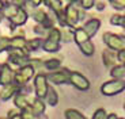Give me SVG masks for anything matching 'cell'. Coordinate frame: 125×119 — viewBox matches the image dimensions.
<instances>
[{
	"label": "cell",
	"mask_w": 125,
	"mask_h": 119,
	"mask_svg": "<svg viewBox=\"0 0 125 119\" xmlns=\"http://www.w3.org/2000/svg\"><path fill=\"white\" fill-rule=\"evenodd\" d=\"M125 91V78H113L101 87V92L105 96H114Z\"/></svg>",
	"instance_id": "cell-1"
},
{
	"label": "cell",
	"mask_w": 125,
	"mask_h": 119,
	"mask_svg": "<svg viewBox=\"0 0 125 119\" xmlns=\"http://www.w3.org/2000/svg\"><path fill=\"white\" fill-rule=\"evenodd\" d=\"M65 14V22H67V26L69 27H73L76 23L79 22V11L73 7V4H69L68 7L65 8L64 11Z\"/></svg>",
	"instance_id": "cell-10"
},
{
	"label": "cell",
	"mask_w": 125,
	"mask_h": 119,
	"mask_svg": "<svg viewBox=\"0 0 125 119\" xmlns=\"http://www.w3.org/2000/svg\"><path fill=\"white\" fill-rule=\"evenodd\" d=\"M18 92H19V85H16L15 83L3 85L1 91H0V102H7L10 99H12Z\"/></svg>",
	"instance_id": "cell-8"
},
{
	"label": "cell",
	"mask_w": 125,
	"mask_h": 119,
	"mask_svg": "<svg viewBox=\"0 0 125 119\" xmlns=\"http://www.w3.org/2000/svg\"><path fill=\"white\" fill-rule=\"evenodd\" d=\"M109 1H110V3H113V1H114V0H109Z\"/></svg>",
	"instance_id": "cell-39"
},
{
	"label": "cell",
	"mask_w": 125,
	"mask_h": 119,
	"mask_svg": "<svg viewBox=\"0 0 125 119\" xmlns=\"http://www.w3.org/2000/svg\"><path fill=\"white\" fill-rule=\"evenodd\" d=\"M4 8V3H3V1H1V0H0V11H1V9H3Z\"/></svg>",
	"instance_id": "cell-36"
},
{
	"label": "cell",
	"mask_w": 125,
	"mask_h": 119,
	"mask_svg": "<svg viewBox=\"0 0 125 119\" xmlns=\"http://www.w3.org/2000/svg\"><path fill=\"white\" fill-rule=\"evenodd\" d=\"M25 3H26V0H12V4L16 7H19V8L22 6H25Z\"/></svg>",
	"instance_id": "cell-32"
},
{
	"label": "cell",
	"mask_w": 125,
	"mask_h": 119,
	"mask_svg": "<svg viewBox=\"0 0 125 119\" xmlns=\"http://www.w3.org/2000/svg\"><path fill=\"white\" fill-rule=\"evenodd\" d=\"M14 69L8 64H1L0 66V85H7L14 83Z\"/></svg>",
	"instance_id": "cell-7"
},
{
	"label": "cell",
	"mask_w": 125,
	"mask_h": 119,
	"mask_svg": "<svg viewBox=\"0 0 125 119\" xmlns=\"http://www.w3.org/2000/svg\"><path fill=\"white\" fill-rule=\"evenodd\" d=\"M30 3L33 4L34 7H38L41 3H42V0H30Z\"/></svg>",
	"instance_id": "cell-33"
},
{
	"label": "cell",
	"mask_w": 125,
	"mask_h": 119,
	"mask_svg": "<svg viewBox=\"0 0 125 119\" xmlns=\"http://www.w3.org/2000/svg\"><path fill=\"white\" fill-rule=\"evenodd\" d=\"M33 18H34V20L37 23L44 25L48 19H49V16H48V14L45 12L44 9H37V11H34V12H33Z\"/></svg>",
	"instance_id": "cell-20"
},
{
	"label": "cell",
	"mask_w": 125,
	"mask_h": 119,
	"mask_svg": "<svg viewBox=\"0 0 125 119\" xmlns=\"http://www.w3.org/2000/svg\"><path fill=\"white\" fill-rule=\"evenodd\" d=\"M42 49L48 53H56V51L60 50V43L57 42H53V41H49V39H45L42 42Z\"/></svg>",
	"instance_id": "cell-17"
},
{
	"label": "cell",
	"mask_w": 125,
	"mask_h": 119,
	"mask_svg": "<svg viewBox=\"0 0 125 119\" xmlns=\"http://www.w3.org/2000/svg\"><path fill=\"white\" fill-rule=\"evenodd\" d=\"M45 4L49 7L54 14L62 11V7H61V1L60 0H45Z\"/></svg>",
	"instance_id": "cell-22"
},
{
	"label": "cell",
	"mask_w": 125,
	"mask_h": 119,
	"mask_svg": "<svg viewBox=\"0 0 125 119\" xmlns=\"http://www.w3.org/2000/svg\"><path fill=\"white\" fill-rule=\"evenodd\" d=\"M29 110L37 116H42L46 110V104L42 102V99H38L35 96H31V102H30V106H29Z\"/></svg>",
	"instance_id": "cell-9"
},
{
	"label": "cell",
	"mask_w": 125,
	"mask_h": 119,
	"mask_svg": "<svg viewBox=\"0 0 125 119\" xmlns=\"http://www.w3.org/2000/svg\"><path fill=\"white\" fill-rule=\"evenodd\" d=\"M106 111H105V108H98L95 112H94L93 118L91 119H106Z\"/></svg>",
	"instance_id": "cell-26"
},
{
	"label": "cell",
	"mask_w": 125,
	"mask_h": 119,
	"mask_svg": "<svg viewBox=\"0 0 125 119\" xmlns=\"http://www.w3.org/2000/svg\"><path fill=\"white\" fill-rule=\"evenodd\" d=\"M117 61H120L121 64H125V49L117 51Z\"/></svg>",
	"instance_id": "cell-30"
},
{
	"label": "cell",
	"mask_w": 125,
	"mask_h": 119,
	"mask_svg": "<svg viewBox=\"0 0 125 119\" xmlns=\"http://www.w3.org/2000/svg\"><path fill=\"white\" fill-rule=\"evenodd\" d=\"M73 39H75V42L79 46V45L90 41V37L87 35V33H86L83 28H75V31H73Z\"/></svg>",
	"instance_id": "cell-15"
},
{
	"label": "cell",
	"mask_w": 125,
	"mask_h": 119,
	"mask_svg": "<svg viewBox=\"0 0 125 119\" xmlns=\"http://www.w3.org/2000/svg\"><path fill=\"white\" fill-rule=\"evenodd\" d=\"M106 119H118V116H117V114L112 112V114H109V115H106Z\"/></svg>",
	"instance_id": "cell-34"
},
{
	"label": "cell",
	"mask_w": 125,
	"mask_h": 119,
	"mask_svg": "<svg viewBox=\"0 0 125 119\" xmlns=\"http://www.w3.org/2000/svg\"><path fill=\"white\" fill-rule=\"evenodd\" d=\"M3 18H4V15H3V12H1V11H0V22H1V20H3Z\"/></svg>",
	"instance_id": "cell-37"
},
{
	"label": "cell",
	"mask_w": 125,
	"mask_h": 119,
	"mask_svg": "<svg viewBox=\"0 0 125 119\" xmlns=\"http://www.w3.org/2000/svg\"><path fill=\"white\" fill-rule=\"evenodd\" d=\"M65 115V119H87L80 111L75 110V108H69V110H65L64 112Z\"/></svg>",
	"instance_id": "cell-21"
},
{
	"label": "cell",
	"mask_w": 125,
	"mask_h": 119,
	"mask_svg": "<svg viewBox=\"0 0 125 119\" xmlns=\"http://www.w3.org/2000/svg\"><path fill=\"white\" fill-rule=\"evenodd\" d=\"M120 26H122V27L125 28V16H122V20H121V25Z\"/></svg>",
	"instance_id": "cell-35"
},
{
	"label": "cell",
	"mask_w": 125,
	"mask_h": 119,
	"mask_svg": "<svg viewBox=\"0 0 125 119\" xmlns=\"http://www.w3.org/2000/svg\"><path fill=\"white\" fill-rule=\"evenodd\" d=\"M105 7H106V4H105V1H103V0H98V1H97V9H98V11L105 9Z\"/></svg>",
	"instance_id": "cell-31"
},
{
	"label": "cell",
	"mask_w": 125,
	"mask_h": 119,
	"mask_svg": "<svg viewBox=\"0 0 125 119\" xmlns=\"http://www.w3.org/2000/svg\"><path fill=\"white\" fill-rule=\"evenodd\" d=\"M69 84H72L79 91H87L90 88V81L79 72H69Z\"/></svg>",
	"instance_id": "cell-6"
},
{
	"label": "cell",
	"mask_w": 125,
	"mask_h": 119,
	"mask_svg": "<svg viewBox=\"0 0 125 119\" xmlns=\"http://www.w3.org/2000/svg\"><path fill=\"white\" fill-rule=\"evenodd\" d=\"M45 102H46V104H49L50 107H54L57 103H59V94L56 92V89H54L53 87H50L48 88V92L46 95H45Z\"/></svg>",
	"instance_id": "cell-14"
},
{
	"label": "cell",
	"mask_w": 125,
	"mask_h": 119,
	"mask_svg": "<svg viewBox=\"0 0 125 119\" xmlns=\"http://www.w3.org/2000/svg\"><path fill=\"white\" fill-rule=\"evenodd\" d=\"M0 119H7V118H3V116H0Z\"/></svg>",
	"instance_id": "cell-38"
},
{
	"label": "cell",
	"mask_w": 125,
	"mask_h": 119,
	"mask_svg": "<svg viewBox=\"0 0 125 119\" xmlns=\"http://www.w3.org/2000/svg\"><path fill=\"white\" fill-rule=\"evenodd\" d=\"M34 68L27 64L25 66H21V68L14 73V83L19 87H22V85H26L29 81H30V78L34 76Z\"/></svg>",
	"instance_id": "cell-2"
},
{
	"label": "cell",
	"mask_w": 125,
	"mask_h": 119,
	"mask_svg": "<svg viewBox=\"0 0 125 119\" xmlns=\"http://www.w3.org/2000/svg\"><path fill=\"white\" fill-rule=\"evenodd\" d=\"M8 49H10V38L1 37L0 38V53L4 50H8Z\"/></svg>",
	"instance_id": "cell-25"
},
{
	"label": "cell",
	"mask_w": 125,
	"mask_h": 119,
	"mask_svg": "<svg viewBox=\"0 0 125 119\" xmlns=\"http://www.w3.org/2000/svg\"><path fill=\"white\" fill-rule=\"evenodd\" d=\"M121 20H122V16H120V15H113L112 18H110V25H113V26H120V25H121Z\"/></svg>",
	"instance_id": "cell-29"
},
{
	"label": "cell",
	"mask_w": 125,
	"mask_h": 119,
	"mask_svg": "<svg viewBox=\"0 0 125 119\" xmlns=\"http://www.w3.org/2000/svg\"><path fill=\"white\" fill-rule=\"evenodd\" d=\"M118 119H125V118H118Z\"/></svg>",
	"instance_id": "cell-41"
},
{
	"label": "cell",
	"mask_w": 125,
	"mask_h": 119,
	"mask_svg": "<svg viewBox=\"0 0 125 119\" xmlns=\"http://www.w3.org/2000/svg\"><path fill=\"white\" fill-rule=\"evenodd\" d=\"M110 76L113 78H124L125 77V65H114L110 69Z\"/></svg>",
	"instance_id": "cell-18"
},
{
	"label": "cell",
	"mask_w": 125,
	"mask_h": 119,
	"mask_svg": "<svg viewBox=\"0 0 125 119\" xmlns=\"http://www.w3.org/2000/svg\"><path fill=\"white\" fill-rule=\"evenodd\" d=\"M80 4H82V8L83 9H90L91 7H94L95 0H80Z\"/></svg>",
	"instance_id": "cell-27"
},
{
	"label": "cell",
	"mask_w": 125,
	"mask_h": 119,
	"mask_svg": "<svg viewBox=\"0 0 125 119\" xmlns=\"http://www.w3.org/2000/svg\"><path fill=\"white\" fill-rule=\"evenodd\" d=\"M113 8H116V9H125V0H114L112 3Z\"/></svg>",
	"instance_id": "cell-28"
},
{
	"label": "cell",
	"mask_w": 125,
	"mask_h": 119,
	"mask_svg": "<svg viewBox=\"0 0 125 119\" xmlns=\"http://www.w3.org/2000/svg\"><path fill=\"white\" fill-rule=\"evenodd\" d=\"M69 72L68 69H56L53 72L46 73V80L53 83L56 85H62V84H69Z\"/></svg>",
	"instance_id": "cell-4"
},
{
	"label": "cell",
	"mask_w": 125,
	"mask_h": 119,
	"mask_svg": "<svg viewBox=\"0 0 125 119\" xmlns=\"http://www.w3.org/2000/svg\"><path fill=\"white\" fill-rule=\"evenodd\" d=\"M103 42L113 51H120L122 49H125V38L121 37V35L112 34V33H105L103 34Z\"/></svg>",
	"instance_id": "cell-3"
},
{
	"label": "cell",
	"mask_w": 125,
	"mask_h": 119,
	"mask_svg": "<svg viewBox=\"0 0 125 119\" xmlns=\"http://www.w3.org/2000/svg\"><path fill=\"white\" fill-rule=\"evenodd\" d=\"M35 91V97L38 99H44L48 92V80H46V73H38L34 77V85H33Z\"/></svg>",
	"instance_id": "cell-5"
},
{
	"label": "cell",
	"mask_w": 125,
	"mask_h": 119,
	"mask_svg": "<svg viewBox=\"0 0 125 119\" xmlns=\"http://www.w3.org/2000/svg\"><path fill=\"white\" fill-rule=\"evenodd\" d=\"M79 47H80V51L84 56H93L94 51H95V46H94V43L91 41H87L84 43L79 45Z\"/></svg>",
	"instance_id": "cell-19"
},
{
	"label": "cell",
	"mask_w": 125,
	"mask_h": 119,
	"mask_svg": "<svg viewBox=\"0 0 125 119\" xmlns=\"http://www.w3.org/2000/svg\"><path fill=\"white\" fill-rule=\"evenodd\" d=\"M27 12L25 11V8H18V11H16V14L12 16V18H10V23L14 26V27H16V26H22L25 25L26 22H27Z\"/></svg>",
	"instance_id": "cell-11"
},
{
	"label": "cell",
	"mask_w": 125,
	"mask_h": 119,
	"mask_svg": "<svg viewBox=\"0 0 125 119\" xmlns=\"http://www.w3.org/2000/svg\"><path fill=\"white\" fill-rule=\"evenodd\" d=\"M42 65H44V69H48L50 72H53V70L60 68L61 61L59 58H50V60H46V61H42Z\"/></svg>",
	"instance_id": "cell-16"
},
{
	"label": "cell",
	"mask_w": 125,
	"mask_h": 119,
	"mask_svg": "<svg viewBox=\"0 0 125 119\" xmlns=\"http://www.w3.org/2000/svg\"><path fill=\"white\" fill-rule=\"evenodd\" d=\"M124 110H125V103H124Z\"/></svg>",
	"instance_id": "cell-40"
},
{
	"label": "cell",
	"mask_w": 125,
	"mask_h": 119,
	"mask_svg": "<svg viewBox=\"0 0 125 119\" xmlns=\"http://www.w3.org/2000/svg\"><path fill=\"white\" fill-rule=\"evenodd\" d=\"M7 119H25V118L21 114V111H18L16 108H12V110H10L8 114H7Z\"/></svg>",
	"instance_id": "cell-24"
},
{
	"label": "cell",
	"mask_w": 125,
	"mask_h": 119,
	"mask_svg": "<svg viewBox=\"0 0 125 119\" xmlns=\"http://www.w3.org/2000/svg\"><path fill=\"white\" fill-rule=\"evenodd\" d=\"M18 8L19 7H16V6H14V4H7V6H4V14L3 15L6 16V18H12L14 15L16 14V11H18Z\"/></svg>",
	"instance_id": "cell-23"
},
{
	"label": "cell",
	"mask_w": 125,
	"mask_h": 119,
	"mask_svg": "<svg viewBox=\"0 0 125 119\" xmlns=\"http://www.w3.org/2000/svg\"><path fill=\"white\" fill-rule=\"evenodd\" d=\"M99 27H101V20H99V19L93 18V19H90V20H87L86 25L83 26L82 28L87 33L88 37H94V35L97 34V31H98V28H99Z\"/></svg>",
	"instance_id": "cell-12"
},
{
	"label": "cell",
	"mask_w": 125,
	"mask_h": 119,
	"mask_svg": "<svg viewBox=\"0 0 125 119\" xmlns=\"http://www.w3.org/2000/svg\"><path fill=\"white\" fill-rule=\"evenodd\" d=\"M102 60H103V64L107 68H113L114 64H116V61H117V54L113 50H110V49H106L102 53Z\"/></svg>",
	"instance_id": "cell-13"
}]
</instances>
